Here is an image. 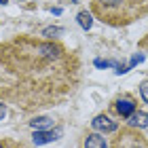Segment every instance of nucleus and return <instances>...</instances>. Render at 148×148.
I'll use <instances>...</instances> for the list:
<instances>
[{"mask_svg":"<svg viewBox=\"0 0 148 148\" xmlns=\"http://www.w3.org/2000/svg\"><path fill=\"white\" fill-rule=\"evenodd\" d=\"M116 110L121 116H125V119H129L133 112H136V104L131 102V99H119L116 102Z\"/></svg>","mask_w":148,"mask_h":148,"instance_id":"obj_7","label":"nucleus"},{"mask_svg":"<svg viewBox=\"0 0 148 148\" xmlns=\"http://www.w3.org/2000/svg\"><path fill=\"white\" fill-rule=\"evenodd\" d=\"M140 95H142V99L148 104V80H144V83L140 85Z\"/></svg>","mask_w":148,"mask_h":148,"instance_id":"obj_10","label":"nucleus"},{"mask_svg":"<svg viewBox=\"0 0 148 148\" xmlns=\"http://www.w3.org/2000/svg\"><path fill=\"white\" fill-rule=\"evenodd\" d=\"M85 148H108V142H106V138L102 133H89L85 140Z\"/></svg>","mask_w":148,"mask_h":148,"instance_id":"obj_5","label":"nucleus"},{"mask_svg":"<svg viewBox=\"0 0 148 148\" xmlns=\"http://www.w3.org/2000/svg\"><path fill=\"white\" fill-rule=\"evenodd\" d=\"M59 136H62V131H59V129H55V131H36V133H34V144L40 146V144L55 142Z\"/></svg>","mask_w":148,"mask_h":148,"instance_id":"obj_4","label":"nucleus"},{"mask_svg":"<svg viewBox=\"0 0 148 148\" xmlns=\"http://www.w3.org/2000/svg\"><path fill=\"white\" fill-rule=\"evenodd\" d=\"M93 129H95L97 133H112V131H116V121H112V119H108L106 114H99V116H95L93 119Z\"/></svg>","mask_w":148,"mask_h":148,"instance_id":"obj_3","label":"nucleus"},{"mask_svg":"<svg viewBox=\"0 0 148 148\" xmlns=\"http://www.w3.org/2000/svg\"><path fill=\"white\" fill-rule=\"evenodd\" d=\"M0 2H2V4H6V2H9V0H0Z\"/></svg>","mask_w":148,"mask_h":148,"instance_id":"obj_12","label":"nucleus"},{"mask_svg":"<svg viewBox=\"0 0 148 148\" xmlns=\"http://www.w3.org/2000/svg\"><path fill=\"white\" fill-rule=\"evenodd\" d=\"M91 11L102 23L123 28L148 15V0H91Z\"/></svg>","mask_w":148,"mask_h":148,"instance_id":"obj_1","label":"nucleus"},{"mask_svg":"<svg viewBox=\"0 0 148 148\" xmlns=\"http://www.w3.org/2000/svg\"><path fill=\"white\" fill-rule=\"evenodd\" d=\"M112 148H148V142H146V138L138 129L129 127V129L121 131L119 138H114Z\"/></svg>","mask_w":148,"mask_h":148,"instance_id":"obj_2","label":"nucleus"},{"mask_svg":"<svg viewBox=\"0 0 148 148\" xmlns=\"http://www.w3.org/2000/svg\"><path fill=\"white\" fill-rule=\"evenodd\" d=\"M4 114H6V106H4V104H0V121L4 119Z\"/></svg>","mask_w":148,"mask_h":148,"instance_id":"obj_11","label":"nucleus"},{"mask_svg":"<svg viewBox=\"0 0 148 148\" xmlns=\"http://www.w3.org/2000/svg\"><path fill=\"white\" fill-rule=\"evenodd\" d=\"M129 127H133V129H144V127H148V114L146 112H133L129 116Z\"/></svg>","mask_w":148,"mask_h":148,"instance_id":"obj_6","label":"nucleus"},{"mask_svg":"<svg viewBox=\"0 0 148 148\" xmlns=\"http://www.w3.org/2000/svg\"><path fill=\"white\" fill-rule=\"evenodd\" d=\"M30 125H32V129H36V131H45V129H49V127H53V119L38 116L34 121H30Z\"/></svg>","mask_w":148,"mask_h":148,"instance_id":"obj_8","label":"nucleus"},{"mask_svg":"<svg viewBox=\"0 0 148 148\" xmlns=\"http://www.w3.org/2000/svg\"><path fill=\"white\" fill-rule=\"evenodd\" d=\"M78 23H80V28L89 30L91 23H93V19H91V15H89L87 11H80V13H78Z\"/></svg>","mask_w":148,"mask_h":148,"instance_id":"obj_9","label":"nucleus"}]
</instances>
